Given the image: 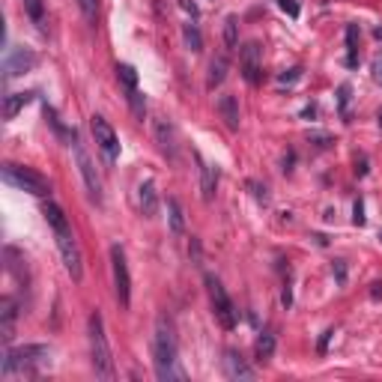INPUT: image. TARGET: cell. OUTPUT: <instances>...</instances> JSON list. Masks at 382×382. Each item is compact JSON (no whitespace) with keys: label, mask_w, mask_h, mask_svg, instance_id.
<instances>
[{"label":"cell","mask_w":382,"mask_h":382,"mask_svg":"<svg viewBox=\"0 0 382 382\" xmlns=\"http://www.w3.org/2000/svg\"><path fill=\"white\" fill-rule=\"evenodd\" d=\"M42 215H45V221H48V227L54 230V239H57V248H60L66 272H69L72 281H81L84 278V260H81V248H78V239L72 233L69 218L63 215V209L57 204H45Z\"/></svg>","instance_id":"6da1fadb"},{"label":"cell","mask_w":382,"mask_h":382,"mask_svg":"<svg viewBox=\"0 0 382 382\" xmlns=\"http://www.w3.org/2000/svg\"><path fill=\"white\" fill-rule=\"evenodd\" d=\"M153 362H155V376L162 382L171 379H185V370L179 367V350H176V334L174 323L167 317L155 320V334H153Z\"/></svg>","instance_id":"7a4b0ae2"},{"label":"cell","mask_w":382,"mask_h":382,"mask_svg":"<svg viewBox=\"0 0 382 382\" xmlns=\"http://www.w3.org/2000/svg\"><path fill=\"white\" fill-rule=\"evenodd\" d=\"M51 365V346L45 344H27V346H3V362H0V374L6 379L18 376H36L42 367Z\"/></svg>","instance_id":"3957f363"},{"label":"cell","mask_w":382,"mask_h":382,"mask_svg":"<svg viewBox=\"0 0 382 382\" xmlns=\"http://www.w3.org/2000/svg\"><path fill=\"white\" fill-rule=\"evenodd\" d=\"M87 341H90V365H93L96 376L111 382L117 376V370H114V358H111L105 320H102V313H99V311H93V313H90V320H87Z\"/></svg>","instance_id":"277c9868"},{"label":"cell","mask_w":382,"mask_h":382,"mask_svg":"<svg viewBox=\"0 0 382 382\" xmlns=\"http://www.w3.org/2000/svg\"><path fill=\"white\" fill-rule=\"evenodd\" d=\"M3 183L18 188V191H27V194H33V197H48L51 194V183L42 174H36L33 167L13 164V162L3 164Z\"/></svg>","instance_id":"5b68a950"},{"label":"cell","mask_w":382,"mask_h":382,"mask_svg":"<svg viewBox=\"0 0 382 382\" xmlns=\"http://www.w3.org/2000/svg\"><path fill=\"white\" fill-rule=\"evenodd\" d=\"M206 293H209V302H212V313H215V320L221 323V329H236V320H239V311H236V305L230 302L227 290H224V284L218 278L206 275Z\"/></svg>","instance_id":"8992f818"},{"label":"cell","mask_w":382,"mask_h":382,"mask_svg":"<svg viewBox=\"0 0 382 382\" xmlns=\"http://www.w3.org/2000/svg\"><path fill=\"white\" fill-rule=\"evenodd\" d=\"M90 129H93V138H96V147L102 153V159L108 164H114L120 159V138H117L114 126H111L102 114H93L90 117Z\"/></svg>","instance_id":"52a82bcc"},{"label":"cell","mask_w":382,"mask_h":382,"mask_svg":"<svg viewBox=\"0 0 382 382\" xmlns=\"http://www.w3.org/2000/svg\"><path fill=\"white\" fill-rule=\"evenodd\" d=\"M69 143H72V153H75L78 171H81V176H84V185H87V191H90V197H93L96 204H102V176H99L93 159H90V153L84 150V143H81V138H78V134H75V138H72Z\"/></svg>","instance_id":"ba28073f"},{"label":"cell","mask_w":382,"mask_h":382,"mask_svg":"<svg viewBox=\"0 0 382 382\" xmlns=\"http://www.w3.org/2000/svg\"><path fill=\"white\" fill-rule=\"evenodd\" d=\"M111 272H114L117 302L122 308H129L132 305V275H129V263H126L122 245H111Z\"/></svg>","instance_id":"9c48e42d"},{"label":"cell","mask_w":382,"mask_h":382,"mask_svg":"<svg viewBox=\"0 0 382 382\" xmlns=\"http://www.w3.org/2000/svg\"><path fill=\"white\" fill-rule=\"evenodd\" d=\"M239 66H242V78L248 84H257L263 75V48L260 42H248L239 48Z\"/></svg>","instance_id":"30bf717a"},{"label":"cell","mask_w":382,"mask_h":382,"mask_svg":"<svg viewBox=\"0 0 382 382\" xmlns=\"http://www.w3.org/2000/svg\"><path fill=\"white\" fill-rule=\"evenodd\" d=\"M36 63H39V57L30 48H13L3 60V72H6V78H18L30 69H36Z\"/></svg>","instance_id":"8fae6325"},{"label":"cell","mask_w":382,"mask_h":382,"mask_svg":"<svg viewBox=\"0 0 382 382\" xmlns=\"http://www.w3.org/2000/svg\"><path fill=\"white\" fill-rule=\"evenodd\" d=\"M15 320H18L15 299H13V296H3V299H0V341H3V346H13Z\"/></svg>","instance_id":"7c38bea8"},{"label":"cell","mask_w":382,"mask_h":382,"mask_svg":"<svg viewBox=\"0 0 382 382\" xmlns=\"http://www.w3.org/2000/svg\"><path fill=\"white\" fill-rule=\"evenodd\" d=\"M153 132H155V141H159L162 155H167L171 162H176V132H174V126L164 117H159V120H155V126H153Z\"/></svg>","instance_id":"4fadbf2b"},{"label":"cell","mask_w":382,"mask_h":382,"mask_svg":"<svg viewBox=\"0 0 382 382\" xmlns=\"http://www.w3.org/2000/svg\"><path fill=\"white\" fill-rule=\"evenodd\" d=\"M224 374H227L230 379H251L254 370L245 365V358H242L239 353L227 350V353H224Z\"/></svg>","instance_id":"5bb4252c"},{"label":"cell","mask_w":382,"mask_h":382,"mask_svg":"<svg viewBox=\"0 0 382 382\" xmlns=\"http://www.w3.org/2000/svg\"><path fill=\"white\" fill-rule=\"evenodd\" d=\"M138 206L143 212V218H155V212H159V194H155V185L153 183H141V188H138Z\"/></svg>","instance_id":"9a60e30c"},{"label":"cell","mask_w":382,"mask_h":382,"mask_svg":"<svg viewBox=\"0 0 382 382\" xmlns=\"http://www.w3.org/2000/svg\"><path fill=\"white\" fill-rule=\"evenodd\" d=\"M197 162H200V191H204V200L209 204V200L215 197V188H218V171L209 162L200 159V155H197Z\"/></svg>","instance_id":"2e32d148"},{"label":"cell","mask_w":382,"mask_h":382,"mask_svg":"<svg viewBox=\"0 0 382 382\" xmlns=\"http://www.w3.org/2000/svg\"><path fill=\"white\" fill-rule=\"evenodd\" d=\"M30 99H33V93H9V96L3 99V117H6V120H15L21 111L30 105Z\"/></svg>","instance_id":"e0dca14e"},{"label":"cell","mask_w":382,"mask_h":382,"mask_svg":"<svg viewBox=\"0 0 382 382\" xmlns=\"http://www.w3.org/2000/svg\"><path fill=\"white\" fill-rule=\"evenodd\" d=\"M218 111L224 122H227V129H239V105H236L233 96H221L218 99Z\"/></svg>","instance_id":"ac0fdd59"},{"label":"cell","mask_w":382,"mask_h":382,"mask_svg":"<svg viewBox=\"0 0 382 382\" xmlns=\"http://www.w3.org/2000/svg\"><path fill=\"white\" fill-rule=\"evenodd\" d=\"M167 215H171V233L183 236L185 233V215H183V206H179L176 197H167Z\"/></svg>","instance_id":"d6986e66"},{"label":"cell","mask_w":382,"mask_h":382,"mask_svg":"<svg viewBox=\"0 0 382 382\" xmlns=\"http://www.w3.org/2000/svg\"><path fill=\"white\" fill-rule=\"evenodd\" d=\"M346 66H358V27H346Z\"/></svg>","instance_id":"ffe728a7"},{"label":"cell","mask_w":382,"mask_h":382,"mask_svg":"<svg viewBox=\"0 0 382 382\" xmlns=\"http://www.w3.org/2000/svg\"><path fill=\"white\" fill-rule=\"evenodd\" d=\"M227 75V57H215L209 63V87H218Z\"/></svg>","instance_id":"44dd1931"},{"label":"cell","mask_w":382,"mask_h":382,"mask_svg":"<svg viewBox=\"0 0 382 382\" xmlns=\"http://www.w3.org/2000/svg\"><path fill=\"white\" fill-rule=\"evenodd\" d=\"M117 78L126 84V90H138V72H134L129 63H120L117 66Z\"/></svg>","instance_id":"7402d4cb"},{"label":"cell","mask_w":382,"mask_h":382,"mask_svg":"<svg viewBox=\"0 0 382 382\" xmlns=\"http://www.w3.org/2000/svg\"><path fill=\"white\" fill-rule=\"evenodd\" d=\"M236 15H227L224 21V42H227V48H239V33H236Z\"/></svg>","instance_id":"603a6c76"},{"label":"cell","mask_w":382,"mask_h":382,"mask_svg":"<svg viewBox=\"0 0 382 382\" xmlns=\"http://www.w3.org/2000/svg\"><path fill=\"white\" fill-rule=\"evenodd\" d=\"M272 353H275V334H272V332H263L260 338H257V355L269 358Z\"/></svg>","instance_id":"cb8c5ba5"},{"label":"cell","mask_w":382,"mask_h":382,"mask_svg":"<svg viewBox=\"0 0 382 382\" xmlns=\"http://www.w3.org/2000/svg\"><path fill=\"white\" fill-rule=\"evenodd\" d=\"M24 9H27V15L33 18V24L42 27V21H45V0H24Z\"/></svg>","instance_id":"d4e9b609"},{"label":"cell","mask_w":382,"mask_h":382,"mask_svg":"<svg viewBox=\"0 0 382 382\" xmlns=\"http://www.w3.org/2000/svg\"><path fill=\"white\" fill-rule=\"evenodd\" d=\"M78 9L87 24H96V15H99V0H78Z\"/></svg>","instance_id":"484cf974"},{"label":"cell","mask_w":382,"mask_h":382,"mask_svg":"<svg viewBox=\"0 0 382 382\" xmlns=\"http://www.w3.org/2000/svg\"><path fill=\"white\" fill-rule=\"evenodd\" d=\"M129 102H132L134 117H138V120H143V111H147V102H143V96L138 93V90H129Z\"/></svg>","instance_id":"4316f807"},{"label":"cell","mask_w":382,"mask_h":382,"mask_svg":"<svg viewBox=\"0 0 382 382\" xmlns=\"http://www.w3.org/2000/svg\"><path fill=\"white\" fill-rule=\"evenodd\" d=\"M185 42L191 45V51H200V48H204V42H200V33H197V27H194V24L185 27Z\"/></svg>","instance_id":"83f0119b"},{"label":"cell","mask_w":382,"mask_h":382,"mask_svg":"<svg viewBox=\"0 0 382 382\" xmlns=\"http://www.w3.org/2000/svg\"><path fill=\"white\" fill-rule=\"evenodd\" d=\"M278 6L284 9L290 18H299V3H296V0H278Z\"/></svg>","instance_id":"f1b7e54d"},{"label":"cell","mask_w":382,"mask_h":382,"mask_svg":"<svg viewBox=\"0 0 382 382\" xmlns=\"http://www.w3.org/2000/svg\"><path fill=\"white\" fill-rule=\"evenodd\" d=\"M248 188L254 191V197L260 200V204H266V200H269V194H266V185H260V183H248Z\"/></svg>","instance_id":"f546056e"},{"label":"cell","mask_w":382,"mask_h":382,"mask_svg":"<svg viewBox=\"0 0 382 382\" xmlns=\"http://www.w3.org/2000/svg\"><path fill=\"white\" fill-rule=\"evenodd\" d=\"M353 221L358 224V227H362V224H365V204H362V200H358V204H355V215H353Z\"/></svg>","instance_id":"4dcf8cb0"},{"label":"cell","mask_w":382,"mask_h":382,"mask_svg":"<svg viewBox=\"0 0 382 382\" xmlns=\"http://www.w3.org/2000/svg\"><path fill=\"white\" fill-rule=\"evenodd\" d=\"M374 81H376V84H382V57H376V60H374Z\"/></svg>","instance_id":"1f68e13d"},{"label":"cell","mask_w":382,"mask_h":382,"mask_svg":"<svg viewBox=\"0 0 382 382\" xmlns=\"http://www.w3.org/2000/svg\"><path fill=\"white\" fill-rule=\"evenodd\" d=\"M370 287H374V290H370V299L379 302L382 299V281H376V284H370Z\"/></svg>","instance_id":"d6a6232c"},{"label":"cell","mask_w":382,"mask_h":382,"mask_svg":"<svg viewBox=\"0 0 382 382\" xmlns=\"http://www.w3.org/2000/svg\"><path fill=\"white\" fill-rule=\"evenodd\" d=\"M332 334H334L332 329H329V332H323V338H320V353H325V346H329V338H332Z\"/></svg>","instance_id":"836d02e7"},{"label":"cell","mask_w":382,"mask_h":382,"mask_svg":"<svg viewBox=\"0 0 382 382\" xmlns=\"http://www.w3.org/2000/svg\"><path fill=\"white\" fill-rule=\"evenodd\" d=\"M344 278H346V269H344V263H338V281L344 284Z\"/></svg>","instance_id":"e575fe53"},{"label":"cell","mask_w":382,"mask_h":382,"mask_svg":"<svg viewBox=\"0 0 382 382\" xmlns=\"http://www.w3.org/2000/svg\"><path fill=\"white\" fill-rule=\"evenodd\" d=\"M379 239H382V233H379Z\"/></svg>","instance_id":"d590c367"},{"label":"cell","mask_w":382,"mask_h":382,"mask_svg":"<svg viewBox=\"0 0 382 382\" xmlns=\"http://www.w3.org/2000/svg\"><path fill=\"white\" fill-rule=\"evenodd\" d=\"M379 122H382V117H379Z\"/></svg>","instance_id":"8d00e7d4"}]
</instances>
